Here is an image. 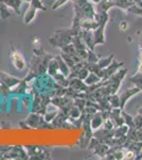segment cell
<instances>
[{"instance_id":"obj_1","label":"cell","mask_w":142,"mask_h":160,"mask_svg":"<svg viewBox=\"0 0 142 160\" xmlns=\"http://www.w3.org/2000/svg\"><path fill=\"white\" fill-rule=\"evenodd\" d=\"M13 61H14V65L15 68L18 69H21L25 65V59L22 58V56L20 55L17 51H14L13 53Z\"/></svg>"},{"instance_id":"obj_2","label":"cell","mask_w":142,"mask_h":160,"mask_svg":"<svg viewBox=\"0 0 142 160\" xmlns=\"http://www.w3.org/2000/svg\"><path fill=\"white\" fill-rule=\"evenodd\" d=\"M139 113H140V114L142 115V108H141V109H139Z\"/></svg>"}]
</instances>
